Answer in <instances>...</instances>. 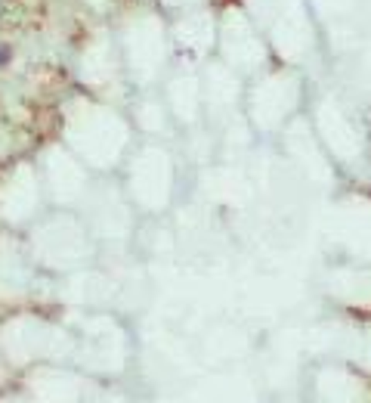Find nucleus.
Listing matches in <instances>:
<instances>
[]
</instances>
